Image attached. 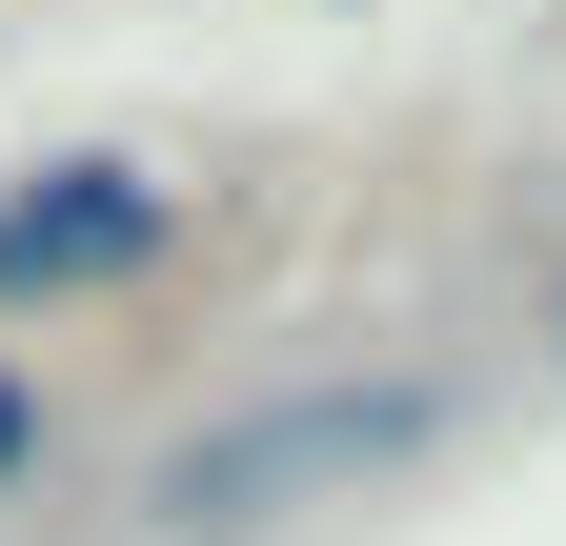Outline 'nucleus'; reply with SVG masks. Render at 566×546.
Wrapping results in <instances>:
<instances>
[{"label":"nucleus","mask_w":566,"mask_h":546,"mask_svg":"<svg viewBox=\"0 0 566 546\" xmlns=\"http://www.w3.org/2000/svg\"><path fill=\"white\" fill-rule=\"evenodd\" d=\"M424 445H446V385L424 365H324V385H263V405H223V426H182L163 465H142V526L163 546H263L283 506H365Z\"/></svg>","instance_id":"f257e3e1"},{"label":"nucleus","mask_w":566,"mask_h":546,"mask_svg":"<svg viewBox=\"0 0 566 546\" xmlns=\"http://www.w3.org/2000/svg\"><path fill=\"white\" fill-rule=\"evenodd\" d=\"M21 465H41V385L0 365V486H21Z\"/></svg>","instance_id":"7ed1b4c3"},{"label":"nucleus","mask_w":566,"mask_h":546,"mask_svg":"<svg viewBox=\"0 0 566 546\" xmlns=\"http://www.w3.org/2000/svg\"><path fill=\"white\" fill-rule=\"evenodd\" d=\"M182 243V182L163 162H41V182H0V304H82V284H142V263Z\"/></svg>","instance_id":"f03ea898"}]
</instances>
